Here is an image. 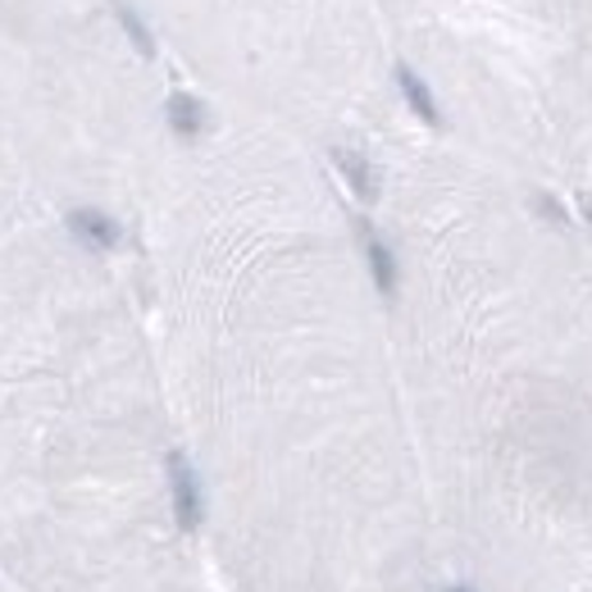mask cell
<instances>
[{
	"label": "cell",
	"instance_id": "cell-1",
	"mask_svg": "<svg viewBox=\"0 0 592 592\" xmlns=\"http://www.w3.org/2000/svg\"><path fill=\"white\" fill-rule=\"evenodd\" d=\"M150 59L119 0H0V150H51L129 114V74Z\"/></svg>",
	"mask_w": 592,
	"mask_h": 592
}]
</instances>
